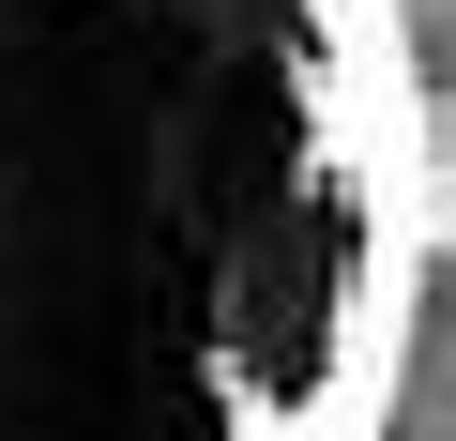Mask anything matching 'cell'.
Returning <instances> with one entry per match:
<instances>
[{
  "mask_svg": "<svg viewBox=\"0 0 456 441\" xmlns=\"http://www.w3.org/2000/svg\"><path fill=\"white\" fill-rule=\"evenodd\" d=\"M426 213L395 0H0V441H380Z\"/></svg>",
  "mask_w": 456,
  "mask_h": 441,
  "instance_id": "6da1fadb",
  "label": "cell"
}]
</instances>
